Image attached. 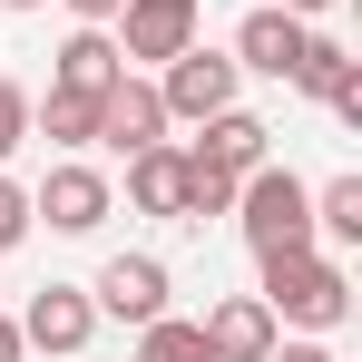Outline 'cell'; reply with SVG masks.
<instances>
[{
    "mask_svg": "<svg viewBox=\"0 0 362 362\" xmlns=\"http://www.w3.org/2000/svg\"><path fill=\"white\" fill-rule=\"evenodd\" d=\"M255 264H264V313H274V323H294V333L353 323V274H343L333 255L294 245V255H255Z\"/></svg>",
    "mask_w": 362,
    "mask_h": 362,
    "instance_id": "cell-1",
    "label": "cell"
},
{
    "mask_svg": "<svg viewBox=\"0 0 362 362\" xmlns=\"http://www.w3.org/2000/svg\"><path fill=\"white\" fill-rule=\"evenodd\" d=\"M235 226L255 255H294V245H313V186L264 157L255 177H235Z\"/></svg>",
    "mask_w": 362,
    "mask_h": 362,
    "instance_id": "cell-2",
    "label": "cell"
},
{
    "mask_svg": "<svg viewBox=\"0 0 362 362\" xmlns=\"http://www.w3.org/2000/svg\"><path fill=\"white\" fill-rule=\"evenodd\" d=\"M235 88H245V69L226 59V49H206V40H186L177 59H167V78H157V108L167 118H216V108H235Z\"/></svg>",
    "mask_w": 362,
    "mask_h": 362,
    "instance_id": "cell-3",
    "label": "cell"
},
{
    "mask_svg": "<svg viewBox=\"0 0 362 362\" xmlns=\"http://www.w3.org/2000/svg\"><path fill=\"white\" fill-rule=\"evenodd\" d=\"M108 206H118V186L98 177V167H78V157L49 167V186L30 196V216H49V235H98V226H108Z\"/></svg>",
    "mask_w": 362,
    "mask_h": 362,
    "instance_id": "cell-4",
    "label": "cell"
},
{
    "mask_svg": "<svg viewBox=\"0 0 362 362\" xmlns=\"http://www.w3.org/2000/svg\"><path fill=\"white\" fill-rule=\"evenodd\" d=\"M167 294H177V274H167L157 255H108V264H98V284H88V303H98V313H118V323H157Z\"/></svg>",
    "mask_w": 362,
    "mask_h": 362,
    "instance_id": "cell-5",
    "label": "cell"
},
{
    "mask_svg": "<svg viewBox=\"0 0 362 362\" xmlns=\"http://www.w3.org/2000/svg\"><path fill=\"white\" fill-rule=\"evenodd\" d=\"M88 333H98L88 284H40L30 313H20V343H30V353H88Z\"/></svg>",
    "mask_w": 362,
    "mask_h": 362,
    "instance_id": "cell-6",
    "label": "cell"
},
{
    "mask_svg": "<svg viewBox=\"0 0 362 362\" xmlns=\"http://www.w3.org/2000/svg\"><path fill=\"white\" fill-rule=\"evenodd\" d=\"M186 40H196V0H127V10H118V59L127 69H137V59L167 69Z\"/></svg>",
    "mask_w": 362,
    "mask_h": 362,
    "instance_id": "cell-7",
    "label": "cell"
},
{
    "mask_svg": "<svg viewBox=\"0 0 362 362\" xmlns=\"http://www.w3.org/2000/svg\"><path fill=\"white\" fill-rule=\"evenodd\" d=\"M196 167H216V177H255L264 157H274V127L245 118V108H216V118H196V147H186Z\"/></svg>",
    "mask_w": 362,
    "mask_h": 362,
    "instance_id": "cell-8",
    "label": "cell"
},
{
    "mask_svg": "<svg viewBox=\"0 0 362 362\" xmlns=\"http://www.w3.org/2000/svg\"><path fill=\"white\" fill-rule=\"evenodd\" d=\"M226 59H235V69H255V78H294V59H303V20L284 10V0H274V10H245Z\"/></svg>",
    "mask_w": 362,
    "mask_h": 362,
    "instance_id": "cell-9",
    "label": "cell"
},
{
    "mask_svg": "<svg viewBox=\"0 0 362 362\" xmlns=\"http://www.w3.org/2000/svg\"><path fill=\"white\" fill-rule=\"evenodd\" d=\"M284 343V323L264 313V294H226V303H206V353L216 362H264Z\"/></svg>",
    "mask_w": 362,
    "mask_h": 362,
    "instance_id": "cell-10",
    "label": "cell"
},
{
    "mask_svg": "<svg viewBox=\"0 0 362 362\" xmlns=\"http://www.w3.org/2000/svg\"><path fill=\"white\" fill-rule=\"evenodd\" d=\"M167 127H177V118L157 108V88H147V78H118V88L98 98V147H118V157H137V147H157Z\"/></svg>",
    "mask_w": 362,
    "mask_h": 362,
    "instance_id": "cell-11",
    "label": "cell"
},
{
    "mask_svg": "<svg viewBox=\"0 0 362 362\" xmlns=\"http://www.w3.org/2000/svg\"><path fill=\"white\" fill-rule=\"evenodd\" d=\"M118 78H127L118 40H108V30H88V20L69 30V40H59V59H49V88H78V98H108Z\"/></svg>",
    "mask_w": 362,
    "mask_h": 362,
    "instance_id": "cell-12",
    "label": "cell"
},
{
    "mask_svg": "<svg viewBox=\"0 0 362 362\" xmlns=\"http://www.w3.org/2000/svg\"><path fill=\"white\" fill-rule=\"evenodd\" d=\"M127 206L137 216H186V147H167V137L137 147L127 157Z\"/></svg>",
    "mask_w": 362,
    "mask_h": 362,
    "instance_id": "cell-13",
    "label": "cell"
},
{
    "mask_svg": "<svg viewBox=\"0 0 362 362\" xmlns=\"http://www.w3.org/2000/svg\"><path fill=\"white\" fill-rule=\"evenodd\" d=\"M30 137H49V147H98V98H78V88L30 98Z\"/></svg>",
    "mask_w": 362,
    "mask_h": 362,
    "instance_id": "cell-14",
    "label": "cell"
},
{
    "mask_svg": "<svg viewBox=\"0 0 362 362\" xmlns=\"http://www.w3.org/2000/svg\"><path fill=\"white\" fill-rule=\"evenodd\" d=\"M294 88H303V98H343V88H353V49H343V40H323V30H303Z\"/></svg>",
    "mask_w": 362,
    "mask_h": 362,
    "instance_id": "cell-15",
    "label": "cell"
},
{
    "mask_svg": "<svg viewBox=\"0 0 362 362\" xmlns=\"http://www.w3.org/2000/svg\"><path fill=\"white\" fill-rule=\"evenodd\" d=\"M137 362H216V353H206V323L157 313V323H137Z\"/></svg>",
    "mask_w": 362,
    "mask_h": 362,
    "instance_id": "cell-16",
    "label": "cell"
},
{
    "mask_svg": "<svg viewBox=\"0 0 362 362\" xmlns=\"http://www.w3.org/2000/svg\"><path fill=\"white\" fill-rule=\"evenodd\" d=\"M313 235H333V245H362V177H333V186H313Z\"/></svg>",
    "mask_w": 362,
    "mask_h": 362,
    "instance_id": "cell-17",
    "label": "cell"
},
{
    "mask_svg": "<svg viewBox=\"0 0 362 362\" xmlns=\"http://www.w3.org/2000/svg\"><path fill=\"white\" fill-rule=\"evenodd\" d=\"M206 216H235V177H216V167L186 157V226H206Z\"/></svg>",
    "mask_w": 362,
    "mask_h": 362,
    "instance_id": "cell-18",
    "label": "cell"
},
{
    "mask_svg": "<svg viewBox=\"0 0 362 362\" xmlns=\"http://www.w3.org/2000/svg\"><path fill=\"white\" fill-rule=\"evenodd\" d=\"M30 137V88L20 78H0V167H10V147Z\"/></svg>",
    "mask_w": 362,
    "mask_h": 362,
    "instance_id": "cell-19",
    "label": "cell"
},
{
    "mask_svg": "<svg viewBox=\"0 0 362 362\" xmlns=\"http://www.w3.org/2000/svg\"><path fill=\"white\" fill-rule=\"evenodd\" d=\"M30 226H40V216H30V186H10V177H0V255L30 235Z\"/></svg>",
    "mask_w": 362,
    "mask_h": 362,
    "instance_id": "cell-20",
    "label": "cell"
},
{
    "mask_svg": "<svg viewBox=\"0 0 362 362\" xmlns=\"http://www.w3.org/2000/svg\"><path fill=\"white\" fill-rule=\"evenodd\" d=\"M69 10H78V20H88V30H108V20H118L127 0H69Z\"/></svg>",
    "mask_w": 362,
    "mask_h": 362,
    "instance_id": "cell-21",
    "label": "cell"
},
{
    "mask_svg": "<svg viewBox=\"0 0 362 362\" xmlns=\"http://www.w3.org/2000/svg\"><path fill=\"white\" fill-rule=\"evenodd\" d=\"M264 362H333V353H323V343H274Z\"/></svg>",
    "mask_w": 362,
    "mask_h": 362,
    "instance_id": "cell-22",
    "label": "cell"
},
{
    "mask_svg": "<svg viewBox=\"0 0 362 362\" xmlns=\"http://www.w3.org/2000/svg\"><path fill=\"white\" fill-rule=\"evenodd\" d=\"M20 353H30V343H20V323L0 313V362H20Z\"/></svg>",
    "mask_w": 362,
    "mask_h": 362,
    "instance_id": "cell-23",
    "label": "cell"
},
{
    "mask_svg": "<svg viewBox=\"0 0 362 362\" xmlns=\"http://www.w3.org/2000/svg\"><path fill=\"white\" fill-rule=\"evenodd\" d=\"M284 10H294V20H323V10H343V0H284Z\"/></svg>",
    "mask_w": 362,
    "mask_h": 362,
    "instance_id": "cell-24",
    "label": "cell"
},
{
    "mask_svg": "<svg viewBox=\"0 0 362 362\" xmlns=\"http://www.w3.org/2000/svg\"><path fill=\"white\" fill-rule=\"evenodd\" d=\"M0 10H40V0H0Z\"/></svg>",
    "mask_w": 362,
    "mask_h": 362,
    "instance_id": "cell-25",
    "label": "cell"
}]
</instances>
